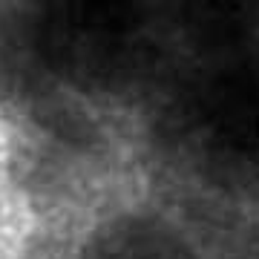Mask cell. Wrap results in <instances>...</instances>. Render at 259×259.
<instances>
[{"instance_id": "6da1fadb", "label": "cell", "mask_w": 259, "mask_h": 259, "mask_svg": "<svg viewBox=\"0 0 259 259\" xmlns=\"http://www.w3.org/2000/svg\"><path fill=\"white\" fill-rule=\"evenodd\" d=\"M69 259H222L182 207L121 193L93 207Z\"/></svg>"}]
</instances>
